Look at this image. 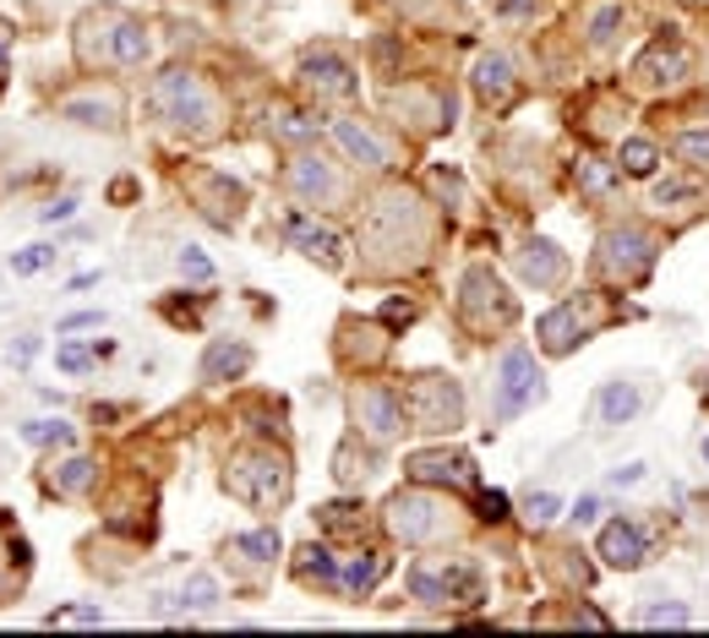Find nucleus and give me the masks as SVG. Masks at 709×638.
Masks as SVG:
<instances>
[{"label":"nucleus","instance_id":"c756f323","mask_svg":"<svg viewBox=\"0 0 709 638\" xmlns=\"http://www.w3.org/2000/svg\"><path fill=\"white\" fill-rule=\"evenodd\" d=\"M235 551L246 562H273L278 556V529H251V535H235Z\"/></svg>","mask_w":709,"mask_h":638},{"label":"nucleus","instance_id":"603ef678","mask_svg":"<svg viewBox=\"0 0 709 638\" xmlns=\"http://www.w3.org/2000/svg\"><path fill=\"white\" fill-rule=\"evenodd\" d=\"M704 464H709V437H704Z\"/></svg>","mask_w":709,"mask_h":638},{"label":"nucleus","instance_id":"9b49d317","mask_svg":"<svg viewBox=\"0 0 709 638\" xmlns=\"http://www.w3.org/2000/svg\"><path fill=\"white\" fill-rule=\"evenodd\" d=\"M687 72H693V61H687V50H682L676 39H655V45L638 55V66H633V77L649 83V88H671V83H682Z\"/></svg>","mask_w":709,"mask_h":638},{"label":"nucleus","instance_id":"de8ad7c7","mask_svg":"<svg viewBox=\"0 0 709 638\" xmlns=\"http://www.w3.org/2000/svg\"><path fill=\"white\" fill-rule=\"evenodd\" d=\"M595 513H600V497H579V502H573V518H579V524H595Z\"/></svg>","mask_w":709,"mask_h":638},{"label":"nucleus","instance_id":"20e7f679","mask_svg":"<svg viewBox=\"0 0 709 638\" xmlns=\"http://www.w3.org/2000/svg\"><path fill=\"white\" fill-rule=\"evenodd\" d=\"M410 595L421 605H475L481 600V573L470 562H421L410 567Z\"/></svg>","mask_w":709,"mask_h":638},{"label":"nucleus","instance_id":"423d86ee","mask_svg":"<svg viewBox=\"0 0 709 638\" xmlns=\"http://www.w3.org/2000/svg\"><path fill=\"white\" fill-rule=\"evenodd\" d=\"M349 415H354V426H361L372 442H388V437H399V426H405V393H399V388H383V383H366V388H354Z\"/></svg>","mask_w":709,"mask_h":638},{"label":"nucleus","instance_id":"a19ab883","mask_svg":"<svg viewBox=\"0 0 709 638\" xmlns=\"http://www.w3.org/2000/svg\"><path fill=\"white\" fill-rule=\"evenodd\" d=\"M322 524H327V529H354V508H349V502H327V508H322Z\"/></svg>","mask_w":709,"mask_h":638},{"label":"nucleus","instance_id":"f257e3e1","mask_svg":"<svg viewBox=\"0 0 709 638\" xmlns=\"http://www.w3.org/2000/svg\"><path fill=\"white\" fill-rule=\"evenodd\" d=\"M148 110H153L159 121L181 126V132H213V121H219V99H213L208 83H202L197 72H186V66H170V72L153 83Z\"/></svg>","mask_w":709,"mask_h":638},{"label":"nucleus","instance_id":"6e6552de","mask_svg":"<svg viewBox=\"0 0 709 638\" xmlns=\"http://www.w3.org/2000/svg\"><path fill=\"white\" fill-rule=\"evenodd\" d=\"M649 262H655V240H649L644 229H633V224H622V229H611V235L600 240V267H606V278L633 284L638 273H649Z\"/></svg>","mask_w":709,"mask_h":638},{"label":"nucleus","instance_id":"f8f14e48","mask_svg":"<svg viewBox=\"0 0 709 638\" xmlns=\"http://www.w3.org/2000/svg\"><path fill=\"white\" fill-rule=\"evenodd\" d=\"M300 77H306V88L316 93V99H354V72L338 61V55H327V50H316V55H306L300 61Z\"/></svg>","mask_w":709,"mask_h":638},{"label":"nucleus","instance_id":"a211bd4d","mask_svg":"<svg viewBox=\"0 0 709 638\" xmlns=\"http://www.w3.org/2000/svg\"><path fill=\"white\" fill-rule=\"evenodd\" d=\"M289 229H295V246H300V251H306L311 262H322V267H338V262H344V240H338V235H333L327 224L295 218Z\"/></svg>","mask_w":709,"mask_h":638},{"label":"nucleus","instance_id":"4468645a","mask_svg":"<svg viewBox=\"0 0 709 638\" xmlns=\"http://www.w3.org/2000/svg\"><path fill=\"white\" fill-rule=\"evenodd\" d=\"M104 23H110V34H104V61H110V66H142V61H148V28L132 23V17H121V12H104Z\"/></svg>","mask_w":709,"mask_h":638},{"label":"nucleus","instance_id":"412c9836","mask_svg":"<svg viewBox=\"0 0 709 638\" xmlns=\"http://www.w3.org/2000/svg\"><path fill=\"white\" fill-rule=\"evenodd\" d=\"M513 88H519V83H513V66H508L502 55H481V61H475V93H481L486 104H508Z\"/></svg>","mask_w":709,"mask_h":638},{"label":"nucleus","instance_id":"c03bdc74","mask_svg":"<svg viewBox=\"0 0 709 638\" xmlns=\"http://www.w3.org/2000/svg\"><path fill=\"white\" fill-rule=\"evenodd\" d=\"M104 323V311H72L66 323H61V334H77V328H99Z\"/></svg>","mask_w":709,"mask_h":638},{"label":"nucleus","instance_id":"0eeeda50","mask_svg":"<svg viewBox=\"0 0 709 638\" xmlns=\"http://www.w3.org/2000/svg\"><path fill=\"white\" fill-rule=\"evenodd\" d=\"M540 366H535V355L530 350H508L502 355V372H497V415L502 421H513V415H524L530 404H540Z\"/></svg>","mask_w":709,"mask_h":638},{"label":"nucleus","instance_id":"c85d7f7f","mask_svg":"<svg viewBox=\"0 0 709 638\" xmlns=\"http://www.w3.org/2000/svg\"><path fill=\"white\" fill-rule=\"evenodd\" d=\"M693 611L682 600H655V605H638V627H687Z\"/></svg>","mask_w":709,"mask_h":638},{"label":"nucleus","instance_id":"4be33fe9","mask_svg":"<svg viewBox=\"0 0 709 638\" xmlns=\"http://www.w3.org/2000/svg\"><path fill=\"white\" fill-rule=\"evenodd\" d=\"M251 366V350L246 345H208V355H202V383H224V377H240Z\"/></svg>","mask_w":709,"mask_h":638},{"label":"nucleus","instance_id":"8fccbe9b","mask_svg":"<svg viewBox=\"0 0 709 638\" xmlns=\"http://www.w3.org/2000/svg\"><path fill=\"white\" fill-rule=\"evenodd\" d=\"M383 316H388V323H410V316H415V311H410L405 300H388V305H383Z\"/></svg>","mask_w":709,"mask_h":638},{"label":"nucleus","instance_id":"3c124183","mask_svg":"<svg viewBox=\"0 0 709 638\" xmlns=\"http://www.w3.org/2000/svg\"><path fill=\"white\" fill-rule=\"evenodd\" d=\"M0 83H7V34H0Z\"/></svg>","mask_w":709,"mask_h":638},{"label":"nucleus","instance_id":"49530a36","mask_svg":"<svg viewBox=\"0 0 709 638\" xmlns=\"http://www.w3.org/2000/svg\"><path fill=\"white\" fill-rule=\"evenodd\" d=\"M606 480H611V486H638V480H644V464H622V470H611Z\"/></svg>","mask_w":709,"mask_h":638},{"label":"nucleus","instance_id":"79ce46f5","mask_svg":"<svg viewBox=\"0 0 709 638\" xmlns=\"http://www.w3.org/2000/svg\"><path fill=\"white\" fill-rule=\"evenodd\" d=\"M687 197H693V186H682V180H660V186H655V202H660V208L687 202Z\"/></svg>","mask_w":709,"mask_h":638},{"label":"nucleus","instance_id":"cd10ccee","mask_svg":"<svg viewBox=\"0 0 709 638\" xmlns=\"http://www.w3.org/2000/svg\"><path fill=\"white\" fill-rule=\"evenodd\" d=\"M617 164H622V175H638V180H644V175H655L660 153H655V142H644V137H627V142H622V159H617Z\"/></svg>","mask_w":709,"mask_h":638},{"label":"nucleus","instance_id":"37998d69","mask_svg":"<svg viewBox=\"0 0 709 638\" xmlns=\"http://www.w3.org/2000/svg\"><path fill=\"white\" fill-rule=\"evenodd\" d=\"M72 213H77V197H61V202H50V208H39V218H45V224H66Z\"/></svg>","mask_w":709,"mask_h":638},{"label":"nucleus","instance_id":"dca6fc26","mask_svg":"<svg viewBox=\"0 0 709 638\" xmlns=\"http://www.w3.org/2000/svg\"><path fill=\"white\" fill-rule=\"evenodd\" d=\"M519 267H524V278H530L535 289H551V284H562V273H568V257H562L551 240H530V246L519 251Z\"/></svg>","mask_w":709,"mask_h":638},{"label":"nucleus","instance_id":"9d476101","mask_svg":"<svg viewBox=\"0 0 709 638\" xmlns=\"http://www.w3.org/2000/svg\"><path fill=\"white\" fill-rule=\"evenodd\" d=\"M405 475L421 480V486H470V480H475V464H470L464 453L437 448V453H410V459H405Z\"/></svg>","mask_w":709,"mask_h":638},{"label":"nucleus","instance_id":"72a5a7b5","mask_svg":"<svg viewBox=\"0 0 709 638\" xmlns=\"http://www.w3.org/2000/svg\"><path fill=\"white\" fill-rule=\"evenodd\" d=\"M99 622H104L99 605H61V611H50V627H99Z\"/></svg>","mask_w":709,"mask_h":638},{"label":"nucleus","instance_id":"39448f33","mask_svg":"<svg viewBox=\"0 0 709 638\" xmlns=\"http://www.w3.org/2000/svg\"><path fill=\"white\" fill-rule=\"evenodd\" d=\"M388 529L405 540V546H432L448 535V508L432 497V491H399L388 502Z\"/></svg>","mask_w":709,"mask_h":638},{"label":"nucleus","instance_id":"09e8293b","mask_svg":"<svg viewBox=\"0 0 709 638\" xmlns=\"http://www.w3.org/2000/svg\"><path fill=\"white\" fill-rule=\"evenodd\" d=\"M34 355H39V339H23V345L12 350V366H28Z\"/></svg>","mask_w":709,"mask_h":638},{"label":"nucleus","instance_id":"f03ea898","mask_svg":"<svg viewBox=\"0 0 709 638\" xmlns=\"http://www.w3.org/2000/svg\"><path fill=\"white\" fill-rule=\"evenodd\" d=\"M224 486H229L240 502H251V508H278L284 491H289V464H284V453H273V448H246V453L229 459Z\"/></svg>","mask_w":709,"mask_h":638},{"label":"nucleus","instance_id":"a18cd8bd","mask_svg":"<svg viewBox=\"0 0 709 638\" xmlns=\"http://www.w3.org/2000/svg\"><path fill=\"white\" fill-rule=\"evenodd\" d=\"M481 513L486 518H508V497L502 491H481Z\"/></svg>","mask_w":709,"mask_h":638},{"label":"nucleus","instance_id":"f3484780","mask_svg":"<svg viewBox=\"0 0 709 638\" xmlns=\"http://www.w3.org/2000/svg\"><path fill=\"white\" fill-rule=\"evenodd\" d=\"M579 334H584V323H579V300H568V305H551V311L540 316V345H546L551 355H568Z\"/></svg>","mask_w":709,"mask_h":638},{"label":"nucleus","instance_id":"aec40b11","mask_svg":"<svg viewBox=\"0 0 709 638\" xmlns=\"http://www.w3.org/2000/svg\"><path fill=\"white\" fill-rule=\"evenodd\" d=\"M638 410H644V393H638L633 383H606V388H600V399H595L600 426H627Z\"/></svg>","mask_w":709,"mask_h":638},{"label":"nucleus","instance_id":"e433bc0d","mask_svg":"<svg viewBox=\"0 0 709 638\" xmlns=\"http://www.w3.org/2000/svg\"><path fill=\"white\" fill-rule=\"evenodd\" d=\"M676 153H682V159H693V164H709V126L682 132V137H676Z\"/></svg>","mask_w":709,"mask_h":638},{"label":"nucleus","instance_id":"7c9ffc66","mask_svg":"<svg viewBox=\"0 0 709 638\" xmlns=\"http://www.w3.org/2000/svg\"><path fill=\"white\" fill-rule=\"evenodd\" d=\"M300 578H316V584H338V562L327 546H306L300 551Z\"/></svg>","mask_w":709,"mask_h":638},{"label":"nucleus","instance_id":"7ed1b4c3","mask_svg":"<svg viewBox=\"0 0 709 638\" xmlns=\"http://www.w3.org/2000/svg\"><path fill=\"white\" fill-rule=\"evenodd\" d=\"M405 421L415 431H459L464 426V393L448 377H415L405 388Z\"/></svg>","mask_w":709,"mask_h":638},{"label":"nucleus","instance_id":"f704fd0d","mask_svg":"<svg viewBox=\"0 0 709 638\" xmlns=\"http://www.w3.org/2000/svg\"><path fill=\"white\" fill-rule=\"evenodd\" d=\"M50 262H55V246H28V251L12 257V273L28 278V273H39V267H50Z\"/></svg>","mask_w":709,"mask_h":638},{"label":"nucleus","instance_id":"2f4dec72","mask_svg":"<svg viewBox=\"0 0 709 638\" xmlns=\"http://www.w3.org/2000/svg\"><path fill=\"white\" fill-rule=\"evenodd\" d=\"M181 605H186V611H213V605H219V578L191 573V578H186V589H181Z\"/></svg>","mask_w":709,"mask_h":638},{"label":"nucleus","instance_id":"ddd939ff","mask_svg":"<svg viewBox=\"0 0 709 638\" xmlns=\"http://www.w3.org/2000/svg\"><path fill=\"white\" fill-rule=\"evenodd\" d=\"M600 556H606V567H622V573H633V567H644V556H649V540H644V529H638V524H627V518H611V524L600 529Z\"/></svg>","mask_w":709,"mask_h":638},{"label":"nucleus","instance_id":"bb28decb","mask_svg":"<svg viewBox=\"0 0 709 638\" xmlns=\"http://www.w3.org/2000/svg\"><path fill=\"white\" fill-rule=\"evenodd\" d=\"M50 486H55L61 497H83V491L94 486V459H66V464L50 475Z\"/></svg>","mask_w":709,"mask_h":638},{"label":"nucleus","instance_id":"c9c22d12","mask_svg":"<svg viewBox=\"0 0 709 638\" xmlns=\"http://www.w3.org/2000/svg\"><path fill=\"white\" fill-rule=\"evenodd\" d=\"M557 513H562V502H557L551 491H530V497H524V518H530V524H551Z\"/></svg>","mask_w":709,"mask_h":638},{"label":"nucleus","instance_id":"1a4fd4ad","mask_svg":"<svg viewBox=\"0 0 709 638\" xmlns=\"http://www.w3.org/2000/svg\"><path fill=\"white\" fill-rule=\"evenodd\" d=\"M464 316L475 328H502V323H513V300H508V289L497 284V273L492 267H470L464 273Z\"/></svg>","mask_w":709,"mask_h":638},{"label":"nucleus","instance_id":"58836bf2","mask_svg":"<svg viewBox=\"0 0 709 638\" xmlns=\"http://www.w3.org/2000/svg\"><path fill=\"white\" fill-rule=\"evenodd\" d=\"M55 366L77 377V372H88V366H94V350H83V345H61V350H55Z\"/></svg>","mask_w":709,"mask_h":638},{"label":"nucleus","instance_id":"473e14b6","mask_svg":"<svg viewBox=\"0 0 709 638\" xmlns=\"http://www.w3.org/2000/svg\"><path fill=\"white\" fill-rule=\"evenodd\" d=\"M23 442H34V448L72 442V426H66V421H28V426H23Z\"/></svg>","mask_w":709,"mask_h":638},{"label":"nucleus","instance_id":"864d4df0","mask_svg":"<svg viewBox=\"0 0 709 638\" xmlns=\"http://www.w3.org/2000/svg\"><path fill=\"white\" fill-rule=\"evenodd\" d=\"M704 388H709V377H704Z\"/></svg>","mask_w":709,"mask_h":638},{"label":"nucleus","instance_id":"6ab92c4d","mask_svg":"<svg viewBox=\"0 0 709 638\" xmlns=\"http://www.w3.org/2000/svg\"><path fill=\"white\" fill-rule=\"evenodd\" d=\"M333 142H338L354 164H366V170H383V164H388V148H383L366 126H354V121H338V126H333Z\"/></svg>","mask_w":709,"mask_h":638},{"label":"nucleus","instance_id":"2eb2a0df","mask_svg":"<svg viewBox=\"0 0 709 638\" xmlns=\"http://www.w3.org/2000/svg\"><path fill=\"white\" fill-rule=\"evenodd\" d=\"M284 180H289V191H295V197H306V202H333V197H338L333 164H327V159H316V153H300V159L284 170Z\"/></svg>","mask_w":709,"mask_h":638},{"label":"nucleus","instance_id":"5701e85b","mask_svg":"<svg viewBox=\"0 0 709 638\" xmlns=\"http://www.w3.org/2000/svg\"><path fill=\"white\" fill-rule=\"evenodd\" d=\"M573 175H579V191H589V197H611L617 191V175H622V164H606V159H595V153H584L579 164H573Z\"/></svg>","mask_w":709,"mask_h":638},{"label":"nucleus","instance_id":"a878e982","mask_svg":"<svg viewBox=\"0 0 709 638\" xmlns=\"http://www.w3.org/2000/svg\"><path fill=\"white\" fill-rule=\"evenodd\" d=\"M61 115L77 121V126H110L115 121V99H66Z\"/></svg>","mask_w":709,"mask_h":638},{"label":"nucleus","instance_id":"b1692460","mask_svg":"<svg viewBox=\"0 0 709 638\" xmlns=\"http://www.w3.org/2000/svg\"><path fill=\"white\" fill-rule=\"evenodd\" d=\"M377 578H383V556H377V551H354V556L338 567V584L354 589V595H366Z\"/></svg>","mask_w":709,"mask_h":638},{"label":"nucleus","instance_id":"ea45409f","mask_svg":"<svg viewBox=\"0 0 709 638\" xmlns=\"http://www.w3.org/2000/svg\"><path fill=\"white\" fill-rule=\"evenodd\" d=\"M181 273H186V278H197V284H208V278H213V262H208L197 246H186V251H181Z\"/></svg>","mask_w":709,"mask_h":638},{"label":"nucleus","instance_id":"4c0bfd02","mask_svg":"<svg viewBox=\"0 0 709 638\" xmlns=\"http://www.w3.org/2000/svg\"><path fill=\"white\" fill-rule=\"evenodd\" d=\"M333 464H338V480H344V486H361V480L372 475V459L354 464V448H338V459H333Z\"/></svg>","mask_w":709,"mask_h":638},{"label":"nucleus","instance_id":"393cba45","mask_svg":"<svg viewBox=\"0 0 709 638\" xmlns=\"http://www.w3.org/2000/svg\"><path fill=\"white\" fill-rule=\"evenodd\" d=\"M617 28H622V0H600V7H589V17H584V39L589 45H611Z\"/></svg>","mask_w":709,"mask_h":638}]
</instances>
